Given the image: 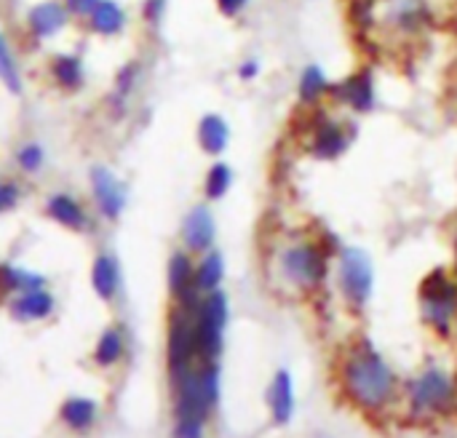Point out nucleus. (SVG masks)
I'll return each instance as SVG.
<instances>
[{
	"label": "nucleus",
	"mask_w": 457,
	"mask_h": 438,
	"mask_svg": "<svg viewBox=\"0 0 457 438\" xmlns=\"http://www.w3.org/2000/svg\"><path fill=\"white\" fill-rule=\"evenodd\" d=\"M343 380H345V391L351 393V399L367 409L383 407L394 393V372L367 343H361L348 356Z\"/></svg>",
	"instance_id": "obj_1"
},
{
	"label": "nucleus",
	"mask_w": 457,
	"mask_h": 438,
	"mask_svg": "<svg viewBox=\"0 0 457 438\" xmlns=\"http://www.w3.org/2000/svg\"><path fill=\"white\" fill-rule=\"evenodd\" d=\"M177 385V417L206 420L220 396V372L217 364L209 361L201 369H187L174 380Z\"/></svg>",
	"instance_id": "obj_2"
},
{
	"label": "nucleus",
	"mask_w": 457,
	"mask_h": 438,
	"mask_svg": "<svg viewBox=\"0 0 457 438\" xmlns=\"http://www.w3.org/2000/svg\"><path fill=\"white\" fill-rule=\"evenodd\" d=\"M228 324V297L217 289L198 300L193 308L195 326V359L204 364L214 361L222 351V329Z\"/></svg>",
	"instance_id": "obj_3"
},
{
	"label": "nucleus",
	"mask_w": 457,
	"mask_h": 438,
	"mask_svg": "<svg viewBox=\"0 0 457 438\" xmlns=\"http://www.w3.org/2000/svg\"><path fill=\"white\" fill-rule=\"evenodd\" d=\"M420 305L423 318L436 332L447 335L457 313V284L445 270H434L420 286Z\"/></svg>",
	"instance_id": "obj_4"
},
{
	"label": "nucleus",
	"mask_w": 457,
	"mask_h": 438,
	"mask_svg": "<svg viewBox=\"0 0 457 438\" xmlns=\"http://www.w3.org/2000/svg\"><path fill=\"white\" fill-rule=\"evenodd\" d=\"M281 270L292 284L316 289L327 278V254L316 244H295L281 254Z\"/></svg>",
	"instance_id": "obj_5"
},
{
	"label": "nucleus",
	"mask_w": 457,
	"mask_h": 438,
	"mask_svg": "<svg viewBox=\"0 0 457 438\" xmlns=\"http://www.w3.org/2000/svg\"><path fill=\"white\" fill-rule=\"evenodd\" d=\"M169 369L171 377L177 380L193 367L195 359V326H193V308H177L169 321Z\"/></svg>",
	"instance_id": "obj_6"
},
{
	"label": "nucleus",
	"mask_w": 457,
	"mask_h": 438,
	"mask_svg": "<svg viewBox=\"0 0 457 438\" xmlns=\"http://www.w3.org/2000/svg\"><path fill=\"white\" fill-rule=\"evenodd\" d=\"M372 281H375V273H372L370 254L364 249H356V246L343 249V254H340V286H343V294L348 297V302H353L359 308L367 305V300L372 294Z\"/></svg>",
	"instance_id": "obj_7"
},
{
	"label": "nucleus",
	"mask_w": 457,
	"mask_h": 438,
	"mask_svg": "<svg viewBox=\"0 0 457 438\" xmlns=\"http://www.w3.org/2000/svg\"><path fill=\"white\" fill-rule=\"evenodd\" d=\"M88 185H91V195H94L99 217L107 219V222H118L123 209H126V187H123V182L107 166L99 163V166H91Z\"/></svg>",
	"instance_id": "obj_8"
},
{
	"label": "nucleus",
	"mask_w": 457,
	"mask_h": 438,
	"mask_svg": "<svg viewBox=\"0 0 457 438\" xmlns=\"http://www.w3.org/2000/svg\"><path fill=\"white\" fill-rule=\"evenodd\" d=\"M412 404L426 412H447L455 404V383L445 372H426L412 385Z\"/></svg>",
	"instance_id": "obj_9"
},
{
	"label": "nucleus",
	"mask_w": 457,
	"mask_h": 438,
	"mask_svg": "<svg viewBox=\"0 0 457 438\" xmlns=\"http://www.w3.org/2000/svg\"><path fill=\"white\" fill-rule=\"evenodd\" d=\"M166 284L171 297L182 305V308H195L201 300V292L195 289V265L190 260V252H174L169 257V268H166Z\"/></svg>",
	"instance_id": "obj_10"
},
{
	"label": "nucleus",
	"mask_w": 457,
	"mask_h": 438,
	"mask_svg": "<svg viewBox=\"0 0 457 438\" xmlns=\"http://www.w3.org/2000/svg\"><path fill=\"white\" fill-rule=\"evenodd\" d=\"M46 209V217L56 225H62L64 230H72V233H88L94 227L91 217H88V209L72 195V193H51L43 203Z\"/></svg>",
	"instance_id": "obj_11"
},
{
	"label": "nucleus",
	"mask_w": 457,
	"mask_h": 438,
	"mask_svg": "<svg viewBox=\"0 0 457 438\" xmlns=\"http://www.w3.org/2000/svg\"><path fill=\"white\" fill-rule=\"evenodd\" d=\"M214 238H217V222H214V214L206 203H198L187 211L185 222H182V241H185V249L190 254H206L212 252L214 246Z\"/></svg>",
	"instance_id": "obj_12"
},
{
	"label": "nucleus",
	"mask_w": 457,
	"mask_h": 438,
	"mask_svg": "<svg viewBox=\"0 0 457 438\" xmlns=\"http://www.w3.org/2000/svg\"><path fill=\"white\" fill-rule=\"evenodd\" d=\"M67 24H70V11H67L64 3H59V0L35 3V5L29 8V13H27V29H29L37 40L54 37V35L62 32Z\"/></svg>",
	"instance_id": "obj_13"
},
{
	"label": "nucleus",
	"mask_w": 457,
	"mask_h": 438,
	"mask_svg": "<svg viewBox=\"0 0 457 438\" xmlns=\"http://www.w3.org/2000/svg\"><path fill=\"white\" fill-rule=\"evenodd\" d=\"M329 91L345 102L348 107H353L356 112H370L375 107V80L370 70H359L353 75H348L343 83L329 86Z\"/></svg>",
	"instance_id": "obj_14"
},
{
	"label": "nucleus",
	"mask_w": 457,
	"mask_h": 438,
	"mask_svg": "<svg viewBox=\"0 0 457 438\" xmlns=\"http://www.w3.org/2000/svg\"><path fill=\"white\" fill-rule=\"evenodd\" d=\"M348 147V136L343 131V126L332 118H324L321 123L313 126V136H311V153L319 161H335L345 153Z\"/></svg>",
	"instance_id": "obj_15"
},
{
	"label": "nucleus",
	"mask_w": 457,
	"mask_h": 438,
	"mask_svg": "<svg viewBox=\"0 0 457 438\" xmlns=\"http://www.w3.org/2000/svg\"><path fill=\"white\" fill-rule=\"evenodd\" d=\"M91 286L102 302H112L120 292V262L110 252H99L91 265Z\"/></svg>",
	"instance_id": "obj_16"
},
{
	"label": "nucleus",
	"mask_w": 457,
	"mask_h": 438,
	"mask_svg": "<svg viewBox=\"0 0 457 438\" xmlns=\"http://www.w3.org/2000/svg\"><path fill=\"white\" fill-rule=\"evenodd\" d=\"M56 300L46 292V289H32V292H21L8 302V313L16 321H43L54 313Z\"/></svg>",
	"instance_id": "obj_17"
},
{
	"label": "nucleus",
	"mask_w": 457,
	"mask_h": 438,
	"mask_svg": "<svg viewBox=\"0 0 457 438\" xmlns=\"http://www.w3.org/2000/svg\"><path fill=\"white\" fill-rule=\"evenodd\" d=\"M51 78L56 83V88L62 91H80L86 83V64L78 54H56L48 64Z\"/></svg>",
	"instance_id": "obj_18"
},
{
	"label": "nucleus",
	"mask_w": 457,
	"mask_h": 438,
	"mask_svg": "<svg viewBox=\"0 0 457 438\" xmlns=\"http://www.w3.org/2000/svg\"><path fill=\"white\" fill-rule=\"evenodd\" d=\"M126 27V8L118 0H99L88 13V29L102 37H115Z\"/></svg>",
	"instance_id": "obj_19"
},
{
	"label": "nucleus",
	"mask_w": 457,
	"mask_h": 438,
	"mask_svg": "<svg viewBox=\"0 0 457 438\" xmlns=\"http://www.w3.org/2000/svg\"><path fill=\"white\" fill-rule=\"evenodd\" d=\"M198 145L206 155H222L230 145V126L222 115L209 112L198 123Z\"/></svg>",
	"instance_id": "obj_20"
},
{
	"label": "nucleus",
	"mask_w": 457,
	"mask_h": 438,
	"mask_svg": "<svg viewBox=\"0 0 457 438\" xmlns=\"http://www.w3.org/2000/svg\"><path fill=\"white\" fill-rule=\"evenodd\" d=\"M270 409H273V420L276 426H287L289 417H292V409H295V393H292V377L289 372H278L273 377V385H270Z\"/></svg>",
	"instance_id": "obj_21"
},
{
	"label": "nucleus",
	"mask_w": 457,
	"mask_h": 438,
	"mask_svg": "<svg viewBox=\"0 0 457 438\" xmlns=\"http://www.w3.org/2000/svg\"><path fill=\"white\" fill-rule=\"evenodd\" d=\"M0 83L5 86L8 94L19 96L24 91V80H21V67L16 59V51L8 40V35L0 29Z\"/></svg>",
	"instance_id": "obj_22"
},
{
	"label": "nucleus",
	"mask_w": 457,
	"mask_h": 438,
	"mask_svg": "<svg viewBox=\"0 0 457 438\" xmlns=\"http://www.w3.org/2000/svg\"><path fill=\"white\" fill-rule=\"evenodd\" d=\"M46 278L40 273L16 268L3 262L0 265V292H11V294H21V292H32V289H43Z\"/></svg>",
	"instance_id": "obj_23"
},
{
	"label": "nucleus",
	"mask_w": 457,
	"mask_h": 438,
	"mask_svg": "<svg viewBox=\"0 0 457 438\" xmlns=\"http://www.w3.org/2000/svg\"><path fill=\"white\" fill-rule=\"evenodd\" d=\"M222 276H225V260L220 252H206L201 257V262L195 265V289L201 294H209V292H217L220 284H222Z\"/></svg>",
	"instance_id": "obj_24"
},
{
	"label": "nucleus",
	"mask_w": 457,
	"mask_h": 438,
	"mask_svg": "<svg viewBox=\"0 0 457 438\" xmlns=\"http://www.w3.org/2000/svg\"><path fill=\"white\" fill-rule=\"evenodd\" d=\"M62 420L72 431H88L96 420V404L91 399H67L62 404Z\"/></svg>",
	"instance_id": "obj_25"
},
{
	"label": "nucleus",
	"mask_w": 457,
	"mask_h": 438,
	"mask_svg": "<svg viewBox=\"0 0 457 438\" xmlns=\"http://www.w3.org/2000/svg\"><path fill=\"white\" fill-rule=\"evenodd\" d=\"M324 94H329V80L324 75V70L319 64H308L300 75V86H297V96L303 104H316Z\"/></svg>",
	"instance_id": "obj_26"
},
{
	"label": "nucleus",
	"mask_w": 457,
	"mask_h": 438,
	"mask_svg": "<svg viewBox=\"0 0 457 438\" xmlns=\"http://www.w3.org/2000/svg\"><path fill=\"white\" fill-rule=\"evenodd\" d=\"M120 356H123V332L115 329V326H110V329H104V332L99 335V340H96L94 361H96L99 367H112V364L120 361Z\"/></svg>",
	"instance_id": "obj_27"
},
{
	"label": "nucleus",
	"mask_w": 457,
	"mask_h": 438,
	"mask_svg": "<svg viewBox=\"0 0 457 438\" xmlns=\"http://www.w3.org/2000/svg\"><path fill=\"white\" fill-rule=\"evenodd\" d=\"M230 185H233V169L228 166V163H214L209 171H206V179H204V195L209 198V201H220V198H225L228 195V190H230Z\"/></svg>",
	"instance_id": "obj_28"
},
{
	"label": "nucleus",
	"mask_w": 457,
	"mask_h": 438,
	"mask_svg": "<svg viewBox=\"0 0 457 438\" xmlns=\"http://www.w3.org/2000/svg\"><path fill=\"white\" fill-rule=\"evenodd\" d=\"M13 161L24 174H37L43 169V163H46V147L40 142H24V145L16 147Z\"/></svg>",
	"instance_id": "obj_29"
},
{
	"label": "nucleus",
	"mask_w": 457,
	"mask_h": 438,
	"mask_svg": "<svg viewBox=\"0 0 457 438\" xmlns=\"http://www.w3.org/2000/svg\"><path fill=\"white\" fill-rule=\"evenodd\" d=\"M139 75H142V67H139V62H129V64H123V67L118 70V75H115V86H112V102H120V104H123V102L131 96V91H134V86H137Z\"/></svg>",
	"instance_id": "obj_30"
},
{
	"label": "nucleus",
	"mask_w": 457,
	"mask_h": 438,
	"mask_svg": "<svg viewBox=\"0 0 457 438\" xmlns=\"http://www.w3.org/2000/svg\"><path fill=\"white\" fill-rule=\"evenodd\" d=\"M426 16H428V11L420 0H404L396 11L399 27H404V29H418L426 21Z\"/></svg>",
	"instance_id": "obj_31"
},
{
	"label": "nucleus",
	"mask_w": 457,
	"mask_h": 438,
	"mask_svg": "<svg viewBox=\"0 0 457 438\" xmlns=\"http://www.w3.org/2000/svg\"><path fill=\"white\" fill-rule=\"evenodd\" d=\"M19 201H21V187L11 179H3L0 182V217L13 211Z\"/></svg>",
	"instance_id": "obj_32"
},
{
	"label": "nucleus",
	"mask_w": 457,
	"mask_h": 438,
	"mask_svg": "<svg viewBox=\"0 0 457 438\" xmlns=\"http://www.w3.org/2000/svg\"><path fill=\"white\" fill-rule=\"evenodd\" d=\"M174 438H204V420H190V417H177Z\"/></svg>",
	"instance_id": "obj_33"
},
{
	"label": "nucleus",
	"mask_w": 457,
	"mask_h": 438,
	"mask_svg": "<svg viewBox=\"0 0 457 438\" xmlns=\"http://www.w3.org/2000/svg\"><path fill=\"white\" fill-rule=\"evenodd\" d=\"M163 13H166V0H145V3H142V19H145L150 27H161Z\"/></svg>",
	"instance_id": "obj_34"
},
{
	"label": "nucleus",
	"mask_w": 457,
	"mask_h": 438,
	"mask_svg": "<svg viewBox=\"0 0 457 438\" xmlns=\"http://www.w3.org/2000/svg\"><path fill=\"white\" fill-rule=\"evenodd\" d=\"M64 8L70 11V16H78V19H88V13L96 8L99 0H62Z\"/></svg>",
	"instance_id": "obj_35"
},
{
	"label": "nucleus",
	"mask_w": 457,
	"mask_h": 438,
	"mask_svg": "<svg viewBox=\"0 0 457 438\" xmlns=\"http://www.w3.org/2000/svg\"><path fill=\"white\" fill-rule=\"evenodd\" d=\"M246 5H249V0H217L220 13H222V16H228V19L238 16Z\"/></svg>",
	"instance_id": "obj_36"
},
{
	"label": "nucleus",
	"mask_w": 457,
	"mask_h": 438,
	"mask_svg": "<svg viewBox=\"0 0 457 438\" xmlns=\"http://www.w3.org/2000/svg\"><path fill=\"white\" fill-rule=\"evenodd\" d=\"M260 75V64L254 62V59H249V62H244L241 67H238V78H244V80H252V78H257Z\"/></svg>",
	"instance_id": "obj_37"
},
{
	"label": "nucleus",
	"mask_w": 457,
	"mask_h": 438,
	"mask_svg": "<svg viewBox=\"0 0 457 438\" xmlns=\"http://www.w3.org/2000/svg\"><path fill=\"white\" fill-rule=\"evenodd\" d=\"M455 276H457V241H455Z\"/></svg>",
	"instance_id": "obj_38"
}]
</instances>
